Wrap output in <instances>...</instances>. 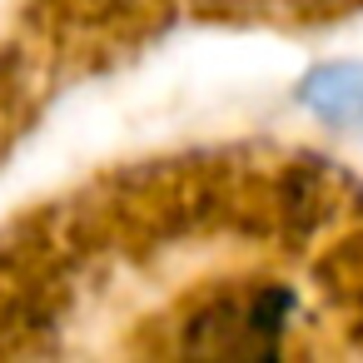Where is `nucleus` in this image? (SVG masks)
<instances>
[{"label":"nucleus","instance_id":"f257e3e1","mask_svg":"<svg viewBox=\"0 0 363 363\" xmlns=\"http://www.w3.org/2000/svg\"><path fill=\"white\" fill-rule=\"evenodd\" d=\"M294 100L323 125H363V60H323L313 65Z\"/></svg>","mask_w":363,"mask_h":363}]
</instances>
